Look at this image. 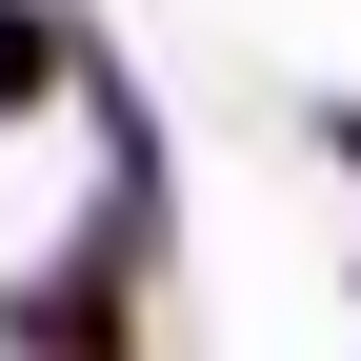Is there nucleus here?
I'll return each instance as SVG.
<instances>
[{"mask_svg":"<svg viewBox=\"0 0 361 361\" xmlns=\"http://www.w3.org/2000/svg\"><path fill=\"white\" fill-rule=\"evenodd\" d=\"M20 80H40V40H20V20H0V101H20Z\"/></svg>","mask_w":361,"mask_h":361,"instance_id":"obj_1","label":"nucleus"}]
</instances>
